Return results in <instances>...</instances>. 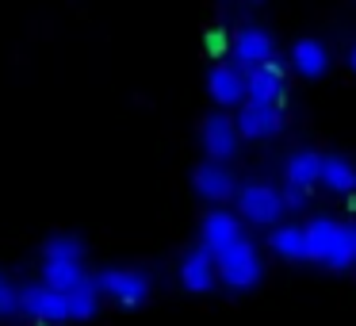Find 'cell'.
I'll list each match as a JSON object with an SVG mask.
<instances>
[{
	"mask_svg": "<svg viewBox=\"0 0 356 326\" xmlns=\"http://www.w3.org/2000/svg\"><path fill=\"white\" fill-rule=\"evenodd\" d=\"M207 93L218 108H241L245 104V70L234 62H218L207 73Z\"/></svg>",
	"mask_w": 356,
	"mask_h": 326,
	"instance_id": "4fadbf2b",
	"label": "cell"
},
{
	"mask_svg": "<svg viewBox=\"0 0 356 326\" xmlns=\"http://www.w3.org/2000/svg\"><path fill=\"white\" fill-rule=\"evenodd\" d=\"M96 284H100V295H108L111 303H119V307H142V303L149 300V292H154V284H149L146 272L131 269V265L104 269L100 277H96Z\"/></svg>",
	"mask_w": 356,
	"mask_h": 326,
	"instance_id": "5b68a950",
	"label": "cell"
},
{
	"mask_svg": "<svg viewBox=\"0 0 356 326\" xmlns=\"http://www.w3.org/2000/svg\"><path fill=\"white\" fill-rule=\"evenodd\" d=\"M100 311V284L73 288V292H58L50 284H27L19 288V315L35 318L39 326H62V323H85Z\"/></svg>",
	"mask_w": 356,
	"mask_h": 326,
	"instance_id": "6da1fadb",
	"label": "cell"
},
{
	"mask_svg": "<svg viewBox=\"0 0 356 326\" xmlns=\"http://www.w3.org/2000/svg\"><path fill=\"white\" fill-rule=\"evenodd\" d=\"M230 58L241 70H253V65L276 62V42H272V35L261 31V27H241L230 39Z\"/></svg>",
	"mask_w": 356,
	"mask_h": 326,
	"instance_id": "7c38bea8",
	"label": "cell"
},
{
	"mask_svg": "<svg viewBox=\"0 0 356 326\" xmlns=\"http://www.w3.org/2000/svg\"><path fill=\"white\" fill-rule=\"evenodd\" d=\"M234 203H238L241 223H249V226H268V231H272V226H276L280 219L287 215L280 188L261 185V180H249V185H241L238 196H234Z\"/></svg>",
	"mask_w": 356,
	"mask_h": 326,
	"instance_id": "277c9868",
	"label": "cell"
},
{
	"mask_svg": "<svg viewBox=\"0 0 356 326\" xmlns=\"http://www.w3.org/2000/svg\"><path fill=\"white\" fill-rule=\"evenodd\" d=\"M291 70L307 81L322 77L330 70V50H325V42L322 39H299L291 47Z\"/></svg>",
	"mask_w": 356,
	"mask_h": 326,
	"instance_id": "9a60e30c",
	"label": "cell"
},
{
	"mask_svg": "<svg viewBox=\"0 0 356 326\" xmlns=\"http://www.w3.org/2000/svg\"><path fill=\"white\" fill-rule=\"evenodd\" d=\"M215 261H218V284L230 288V292H249V288H257L261 277H264L261 254H257V246H253L249 234L241 242H234L230 249H222Z\"/></svg>",
	"mask_w": 356,
	"mask_h": 326,
	"instance_id": "3957f363",
	"label": "cell"
},
{
	"mask_svg": "<svg viewBox=\"0 0 356 326\" xmlns=\"http://www.w3.org/2000/svg\"><path fill=\"white\" fill-rule=\"evenodd\" d=\"M318 185L333 196H356V165L341 154H322V180Z\"/></svg>",
	"mask_w": 356,
	"mask_h": 326,
	"instance_id": "2e32d148",
	"label": "cell"
},
{
	"mask_svg": "<svg viewBox=\"0 0 356 326\" xmlns=\"http://www.w3.org/2000/svg\"><path fill=\"white\" fill-rule=\"evenodd\" d=\"M245 100H257V104H276L284 108L287 100V77L276 62H264V65H253L245 70Z\"/></svg>",
	"mask_w": 356,
	"mask_h": 326,
	"instance_id": "8fae6325",
	"label": "cell"
},
{
	"mask_svg": "<svg viewBox=\"0 0 356 326\" xmlns=\"http://www.w3.org/2000/svg\"><path fill=\"white\" fill-rule=\"evenodd\" d=\"M12 315H19V288L0 272V318H12Z\"/></svg>",
	"mask_w": 356,
	"mask_h": 326,
	"instance_id": "ffe728a7",
	"label": "cell"
},
{
	"mask_svg": "<svg viewBox=\"0 0 356 326\" xmlns=\"http://www.w3.org/2000/svg\"><path fill=\"white\" fill-rule=\"evenodd\" d=\"M200 142H203V150H207V157H215V162H230V157L238 154V146H241V134H238L234 116H226V111H211V116L203 119V127H200Z\"/></svg>",
	"mask_w": 356,
	"mask_h": 326,
	"instance_id": "ba28073f",
	"label": "cell"
},
{
	"mask_svg": "<svg viewBox=\"0 0 356 326\" xmlns=\"http://www.w3.org/2000/svg\"><path fill=\"white\" fill-rule=\"evenodd\" d=\"M268 249L280 257V261H291V265H302V261H310V246H307V226H295V223H287V226H272L268 231Z\"/></svg>",
	"mask_w": 356,
	"mask_h": 326,
	"instance_id": "5bb4252c",
	"label": "cell"
},
{
	"mask_svg": "<svg viewBox=\"0 0 356 326\" xmlns=\"http://www.w3.org/2000/svg\"><path fill=\"white\" fill-rule=\"evenodd\" d=\"M85 261H58V257H42V284L58 288V292H73V288L88 284Z\"/></svg>",
	"mask_w": 356,
	"mask_h": 326,
	"instance_id": "e0dca14e",
	"label": "cell"
},
{
	"mask_svg": "<svg viewBox=\"0 0 356 326\" xmlns=\"http://www.w3.org/2000/svg\"><path fill=\"white\" fill-rule=\"evenodd\" d=\"M307 226L310 261L325 265L333 272H348L356 265V223H337L330 215H314Z\"/></svg>",
	"mask_w": 356,
	"mask_h": 326,
	"instance_id": "7a4b0ae2",
	"label": "cell"
},
{
	"mask_svg": "<svg viewBox=\"0 0 356 326\" xmlns=\"http://www.w3.org/2000/svg\"><path fill=\"white\" fill-rule=\"evenodd\" d=\"M42 257H58V261H85V242L77 234H54L42 246Z\"/></svg>",
	"mask_w": 356,
	"mask_h": 326,
	"instance_id": "d6986e66",
	"label": "cell"
},
{
	"mask_svg": "<svg viewBox=\"0 0 356 326\" xmlns=\"http://www.w3.org/2000/svg\"><path fill=\"white\" fill-rule=\"evenodd\" d=\"M284 180L287 185H299V188H314L322 180V154L314 150H299L284 162Z\"/></svg>",
	"mask_w": 356,
	"mask_h": 326,
	"instance_id": "ac0fdd59",
	"label": "cell"
},
{
	"mask_svg": "<svg viewBox=\"0 0 356 326\" xmlns=\"http://www.w3.org/2000/svg\"><path fill=\"white\" fill-rule=\"evenodd\" d=\"M345 62H348V70H353V73H356V42H353V47H348V54H345Z\"/></svg>",
	"mask_w": 356,
	"mask_h": 326,
	"instance_id": "7402d4cb",
	"label": "cell"
},
{
	"mask_svg": "<svg viewBox=\"0 0 356 326\" xmlns=\"http://www.w3.org/2000/svg\"><path fill=\"white\" fill-rule=\"evenodd\" d=\"M234 123H238V134L249 142H268L284 131V108L276 104H257L245 100L238 111H234Z\"/></svg>",
	"mask_w": 356,
	"mask_h": 326,
	"instance_id": "8992f818",
	"label": "cell"
},
{
	"mask_svg": "<svg viewBox=\"0 0 356 326\" xmlns=\"http://www.w3.org/2000/svg\"><path fill=\"white\" fill-rule=\"evenodd\" d=\"M280 196H284V208L287 211H302V208H307V200H310V188H299V185H287V180H284Z\"/></svg>",
	"mask_w": 356,
	"mask_h": 326,
	"instance_id": "44dd1931",
	"label": "cell"
},
{
	"mask_svg": "<svg viewBox=\"0 0 356 326\" xmlns=\"http://www.w3.org/2000/svg\"><path fill=\"white\" fill-rule=\"evenodd\" d=\"M192 188L200 192V200H207V203H230L234 196H238V177L230 173V165H226V162L207 157L203 165H195Z\"/></svg>",
	"mask_w": 356,
	"mask_h": 326,
	"instance_id": "52a82bcc",
	"label": "cell"
},
{
	"mask_svg": "<svg viewBox=\"0 0 356 326\" xmlns=\"http://www.w3.org/2000/svg\"><path fill=\"white\" fill-rule=\"evenodd\" d=\"M180 284L188 288V292H195V295H203V292H211V288L218 284V261H215V254H211L207 246H192L184 257H180Z\"/></svg>",
	"mask_w": 356,
	"mask_h": 326,
	"instance_id": "30bf717a",
	"label": "cell"
},
{
	"mask_svg": "<svg viewBox=\"0 0 356 326\" xmlns=\"http://www.w3.org/2000/svg\"><path fill=\"white\" fill-rule=\"evenodd\" d=\"M245 238V226H241V215L238 211H226V208H215L203 215L200 223V242L211 249V254H222V249H230L234 242Z\"/></svg>",
	"mask_w": 356,
	"mask_h": 326,
	"instance_id": "9c48e42d",
	"label": "cell"
}]
</instances>
